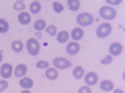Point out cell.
<instances>
[{
	"instance_id": "11",
	"label": "cell",
	"mask_w": 125,
	"mask_h": 93,
	"mask_svg": "<svg viewBox=\"0 0 125 93\" xmlns=\"http://www.w3.org/2000/svg\"><path fill=\"white\" fill-rule=\"evenodd\" d=\"M26 71H28L26 66L23 65V63H20V65H18V66L15 67V70H14V75H15V77H18V78L24 77L25 73H26Z\"/></svg>"
},
{
	"instance_id": "17",
	"label": "cell",
	"mask_w": 125,
	"mask_h": 93,
	"mask_svg": "<svg viewBox=\"0 0 125 93\" xmlns=\"http://www.w3.org/2000/svg\"><path fill=\"white\" fill-rule=\"evenodd\" d=\"M56 40H58V42H60V44L66 42V41L69 40V32L68 31H60L59 34H56Z\"/></svg>"
},
{
	"instance_id": "1",
	"label": "cell",
	"mask_w": 125,
	"mask_h": 93,
	"mask_svg": "<svg viewBox=\"0 0 125 93\" xmlns=\"http://www.w3.org/2000/svg\"><path fill=\"white\" fill-rule=\"evenodd\" d=\"M99 15H100V17L104 19V20H114V19L116 17V10L105 5V6L100 8Z\"/></svg>"
},
{
	"instance_id": "32",
	"label": "cell",
	"mask_w": 125,
	"mask_h": 93,
	"mask_svg": "<svg viewBox=\"0 0 125 93\" xmlns=\"http://www.w3.org/2000/svg\"><path fill=\"white\" fill-rule=\"evenodd\" d=\"M20 93H30V91H28V89H24L23 92H20Z\"/></svg>"
},
{
	"instance_id": "2",
	"label": "cell",
	"mask_w": 125,
	"mask_h": 93,
	"mask_svg": "<svg viewBox=\"0 0 125 93\" xmlns=\"http://www.w3.org/2000/svg\"><path fill=\"white\" fill-rule=\"evenodd\" d=\"M113 31V27L110 24H100L98 27H96V36L100 37V39H105L108 37Z\"/></svg>"
},
{
	"instance_id": "12",
	"label": "cell",
	"mask_w": 125,
	"mask_h": 93,
	"mask_svg": "<svg viewBox=\"0 0 125 93\" xmlns=\"http://www.w3.org/2000/svg\"><path fill=\"white\" fill-rule=\"evenodd\" d=\"M100 89L104 92H110L114 89V83L110 79H104L101 83H100Z\"/></svg>"
},
{
	"instance_id": "20",
	"label": "cell",
	"mask_w": 125,
	"mask_h": 93,
	"mask_svg": "<svg viewBox=\"0 0 125 93\" xmlns=\"http://www.w3.org/2000/svg\"><path fill=\"white\" fill-rule=\"evenodd\" d=\"M40 10H41V5L39 1H33L30 4V13L31 14H38V13H40Z\"/></svg>"
},
{
	"instance_id": "19",
	"label": "cell",
	"mask_w": 125,
	"mask_h": 93,
	"mask_svg": "<svg viewBox=\"0 0 125 93\" xmlns=\"http://www.w3.org/2000/svg\"><path fill=\"white\" fill-rule=\"evenodd\" d=\"M23 48H24V45H23L21 41H19V40L13 41V44H11V50L14 51V52H21Z\"/></svg>"
},
{
	"instance_id": "6",
	"label": "cell",
	"mask_w": 125,
	"mask_h": 93,
	"mask_svg": "<svg viewBox=\"0 0 125 93\" xmlns=\"http://www.w3.org/2000/svg\"><path fill=\"white\" fill-rule=\"evenodd\" d=\"M13 73H14L13 72V66L10 63H4L1 67H0V75H1V77L4 79L10 78V76H11Z\"/></svg>"
},
{
	"instance_id": "27",
	"label": "cell",
	"mask_w": 125,
	"mask_h": 93,
	"mask_svg": "<svg viewBox=\"0 0 125 93\" xmlns=\"http://www.w3.org/2000/svg\"><path fill=\"white\" fill-rule=\"evenodd\" d=\"M111 61H113V56L108 55V56H105V57L100 61V63H103V65H109V63H111Z\"/></svg>"
},
{
	"instance_id": "15",
	"label": "cell",
	"mask_w": 125,
	"mask_h": 93,
	"mask_svg": "<svg viewBox=\"0 0 125 93\" xmlns=\"http://www.w3.org/2000/svg\"><path fill=\"white\" fill-rule=\"evenodd\" d=\"M84 75H85V71L81 66H78V67H75L74 70H73V76H74L75 79H81L83 77H84Z\"/></svg>"
},
{
	"instance_id": "31",
	"label": "cell",
	"mask_w": 125,
	"mask_h": 93,
	"mask_svg": "<svg viewBox=\"0 0 125 93\" xmlns=\"http://www.w3.org/2000/svg\"><path fill=\"white\" fill-rule=\"evenodd\" d=\"M113 91H114V93H124L123 89H113Z\"/></svg>"
},
{
	"instance_id": "3",
	"label": "cell",
	"mask_w": 125,
	"mask_h": 93,
	"mask_svg": "<svg viewBox=\"0 0 125 93\" xmlns=\"http://www.w3.org/2000/svg\"><path fill=\"white\" fill-rule=\"evenodd\" d=\"M93 21H94V17L89 13H81L76 16V23L80 26H89L93 24Z\"/></svg>"
},
{
	"instance_id": "8",
	"label": "cell",
	"mask_w": 125,
	"mask_h": 93,
	"mask_svg": "<svg viewBox=\"0 0 125 93\" xmlns=\"http://www.w3.org/2000/svg\"><path fill=\"white\" fill-rule=\"evenodd\" d=\"M123 52V45L119 42H113L109 46V55L110 56H119Z\"/></svg>"
},
{
	"instance_id": "14",
	"label": "cell",
	"mask_w": 125,
	"mask_h": 93,
	"mask_svg": "<svg viewBox=\"0 0 125 93\" xmlns=\"http://www.w3.org/2000/svg\"><path fill=\"white\" fill-rule=\"evenodd\" d=\"M45 77L48 78V79H50V81H54V79H56L58 78V71H56V68H46V71H45Z\"/></svg>"
},
{
	"instance_id": "21",
	"label": "cell",
	"mask_w": 125,
	"mask_h": 93,
	"mask_svg": "<svg viewBox=\"0 0 125 93\" xmlns=\"http://www.w3.org/2000/svg\"><path fill=\"white\" fill-rule=\"evenodd\" d=\"M68 6L71 11H76V10L80 8V1L79 0H69L68 1Z\"/></svg>"
},
{
	"instance_id": "4",
	"label": "cell",
	"mask_w": 125,
	"mask_h": 93,
	"mask_svg": "<svg viewBox=\"0 0 125 93\" xmlns=\"http://www.w3.org/2000/svg\"><path fill=\"white\" fill-rule=\"evenodd\" d=\"M26 50L31 56H36L39 54V50H40V44L38 42V40L36 39H29L26 42Z\"/></svg>"
},
{
	"instance_id": "5",
	"label": "cell",
	"mask_w": 125,
	"mask_h": 93,
	"mask_svg": "<svg viewBox=\"0 0 125 93\" xmlns=\"http://www.w3.org/2000/svg\"><path fill=\"white\" fill-rule=\"evenodd\" d=\"M53 65L58 70H66L71 66V62L69 60L64 58V57H56V58L53 60Z\"/></svg>"
},
{
	"instance_id": "30",
	"label": "cell",
	"mask_w": 125,
	"mask_h": 93,
	"mask_svg": "<svg viewBox=\"0 0 125 93\" xmlns=\"http://www.w3.org/2000/svg\"><path fill=\"white\" fill-rule=\"evenodd\" d=\"M108 4H113V5H116V4H120L121 0H115V1H113V0H106Z\"/></svg>"
},
{
	"instance_id": "26",
	"label": "cell",
	"mask_w": 125,
	"mask_h": 93,
	"mask_svg": "<svg viewBox=\"0 0 125 93\" xmlns=\"http://www.w3.org/2000/svg\"><path fill=\"white\" fill-rule=\"evenodd\" d=\"M36 67L38 68H44V70H46V68H49V62H46V61H39L38 63H36Z\"/></svg>"
},
{
	"instance_id": "29",
	"label": "cell",
	"mask_w": 125,
	"mask_h": 93,
	"mask_svg": "<svg viewBox=\"0 0 125 93\" xmlns=\"http://www.w3.org/2000/svg\"><path fill=\"white\" fill-rule=\"evenodd\" d=\"M78 93H93V92H91L90 87H88V86H83V87L79 88Z\"/></svg>"
},
{
	"instance_id": "7",
	"label": "cell",
	"mask_w": 125,
	"mask_h": 93,
	"mask_svg": "<svg viewBox=\"0 0 125 93\" xmlns=\"http://www.w3.org/2000/svg\"><path fill=\"white\" fill-rule=\"evenodd\" d=\"M84 81H85L88 87L95 86L98 83V75L95 73V72H89V73L84 75Z\"/></svg>"
},
{
	"instance_id": "33",
	"label": "cell",
	"mask_w": 125,
	"mask_h": 93,
	"mask_svg": "<svg viewBox=\"0 0 125 93\" xmlns=\"http://www.w3.org/2000/svg\"><path fill=\"white\" fill-rule=\"evenodd\" d=\"M1 61H3V54L0 52V62H1Z\"/></svg>"
},
{
	"instance_id": "18",
	"label": "cell",
	"mask_w": 125,
	"mask_h": 93,
	"mask_svg": "<svg viewBox=\"0 0 125 93\" xmlns=\"http://www.w3.org/2000/svg\"><path fill=\"white\" fill-rule=\"evenodd\" d=\"M34 29L38 31V32H41L43 30H45V29H46L45 20H36L35 24H34Z\"/></svg>"
},
{
	"instance_id": "25",
	"label": "cell",
	"mask_w": 125,
	"mask_h": 93,
	"mask_svg": "<svg viewBox=\"0 0 125 93\" xmlns=\"http://www.w3.org/2000/svg\"><path fill=\"white\" fill-rule=\"evenodd\" d=\"M14 10H18V11H21L23 13V10L25 9V4L23 1H15L14 5H13Z\"/></svg>"
},
{
	"instance_id": "22",
	"label": "cell",
	"mask_w": 125,
	"mask_h": 93,
	"mask_svg": "<svg viewBox=\"0 0 125 93\" xmlns=\"http://www.w3.org/2000/svg\"><path fill=\"white\" fill-rule=\"evenodd\" d=\"M9 30V24L5 19H0V34H4L8 32Z\"/></svg>"
},
{
	"instance_id": "9",
	"label": "cell",
	"mask_w": 125,
	"mask_h": 93,
	"mask_svg": "<svg viewBox=\"0 0 125 93\" xmlns=\"http://www.w3.org/2000/svg\"><path fill=\"white\" fill-rule=\"evenodd\" d=\"M79 51H80V45L78 42H75V41H73V42L66 45V54H69V55H76Z\"/></svg>"
},
{
	"instance_id": "23",
	"label": "cell",
	"mask_w": 125,
	"mask_h": 93,
	"mask_svg": "<svg viewBox=\"0 0 125 93\" xmlns=\"http://www.w3.org/2000/svg\"><path fill=\"white\" fill-rule=\"evenodd\" d=\"M53 9H54L55 13L60 14L62 10H64V6H62V4H60L59 1H54V3H53Z\"/></svg>"
},
{
	"instance_id": "28",
	"label": "cell",
	"mask_w": 125,
	"mask_h": 93,
	"mask_svg": "<svg viewBox=\"0 0 125 93\" xmlns=\"http://www.w3.org/2000/svg\"><path fill=\"white\" fill-rule=\"evenodd\" d=\"M8 81L6 79H3V81H0V93L1 92H4L6 88H8Z\"/></svg>"
},
{
	"instance_id": "10",
	"label": "cell",
	"mask_w": 125,
	"mask_h": 93,
	"mask_svg": "<svg viewBox=\"0 0 125 93\" xmlns=\"http://www.w3.org/2000/svg\"><path fill=\"white\" fill-rule=\"evenodd\" d=\"M70 36L76 42V41H79V40L83 39V36H84V31H83L80 27H75V29H73V31L70 32Z\"/></svg>"
},
{
	"instance_id": "13",
	"label": "cell",
	"mask_w": 125,
	"mask_h": 93,
	"mask_svg": "<svg viewBox=\"0 0 125 93\" xmlns=\"http://www.w3.org/2000/svg\"><path fill=\"white\" fill-rule=\"evenodd\" d=\"M18 20H19V23L21 24V25H28V24L30 23V20H31V16H30L29 13L23 11V13H20V14H19Z\"/></svg>"
},
{
	"instance_id": "24",
	"label": "cell",
	"mask_w": 125,
	"mask_h": 93,
	"mask_svg": "<svg viewBox=\"0 0 125 93\" xmlns=\"http://www.w3.org/2000/svg\"><path fill=\"white\" fill-rule=\"evenodd\" d=\"M45 31H46V34H49L50 36H55V35L58 34V32H56V27H55L54 25H49V26H46Z\"/></svg>"
},
{
	"instance_id": "16",
	"label": "cell",
	"mask_w": 125,
	"mask_h": 93,
	"mask_svg": "<svg viewBox=\"0 0 125 93\" xmlns=\"http://www.w3.org/2000/svg\"><path fill=\"white\" fill-rule=\"evenodd\" d=\"M33 85H34V82L30 78L23 77L21 79H20V87H23L24 89H30L31 87H33Z\"/></svg>"
}]
</instances>
